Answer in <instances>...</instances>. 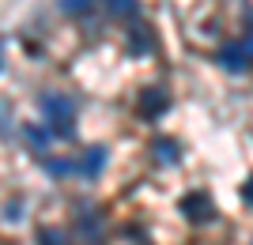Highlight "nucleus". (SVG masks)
Listing matches in <instances>:
<instances>
[{"mask_svg":"<svg viewBox=\"0 0 253 245\" xmlns=\"http://www.w3.org/2000/svg\"><path fill=\"white\" fill-rule=\"evenodd\" d=\"M42 113H45V121H49L53 136L68 140L76 132V102L68 95H45L42 98Z\"/></svg>","mask_w":253,"mask_h":245,"instance_id":"nucleus-1","label":"nucleus"},{"mask_svg":"<svg viewBox=\"0 0 253 245\" xmlns=\"http://www.w3.org/2000/svg\"><path fill=\"white\" fill-rule=\"evenodd\" d=\"M181 208L189 211V219H193V223H204V219L211 215V200H208V196H201V192H189Z\"/></svg>","mask_w":253,"mask_h":245,"instance_id":"nucleus-2","label":"nucleus"},{"mask_svg":"<svg viewBox=\"0 0 253 245\" xmlns=\"http://www.w3.org/2000/svg\"><path fill=\"white\" fill-rule=\"evenodd\" d=\"M219 64L227 68V72H242L250 61H246L242 45H223V49H219Z\"/></svg>","mask_w":253,"mask_h":245,"instance_id":"nucleus-3","label":"nucleus"},{"mask_svg":"<svg viewBox=\"0 0 253 245\" xmlns=\"http://www.w3.org/2000/svg\"><path fill=\"white\" fill-rule=\"evenodd\" d=\"M102 166H106V151L102 147H91V155H84V162H80L84 174H98Z\"/></svg>","mask_w":253,"mask_h":245,"instance_id":"nucleus-4","label":"nucleus"},{"mask_svg":"<svg viewBox=\"0 0 253 245\" xmlns=\"http://www.w3.org/2000/svg\"><path fill=\"white\" fill-rule=\"evenodd\" d=\"M167 109V95L163 91H148L144 95V113H163Z\"/></svg>","mask_w":253,"mask_h":245,"instance_id":"nucleus-5","label":"nucleus"},{"mask_svg":"<svg viewBox=\"0 0 253 245\" xmlns=\"http://www.w3.org/2000/svg\"><path fill=\"white\" fill-rule=\"evenodd\" d=\"M155 151H159V159H163V162H178V143H174V140H159Z\"/></svg>","mask_w":253,"mask_h":245,"instance_id":"nucleus-6","label":"nucleus"},{"mask_svg":"<svg viewBox=\"0 0 253 245\" xmlns=\"http://www.w3.org/2000/svg\"><path fill=\"white\" fill-rule=\"evenodd\" d=\"M110 11H114V15H136V0H110Z\"/></svg>","mask_w":253,"mask_h":245,"instance_id":"nucleus-7","label":"nucleus"},{"mask_svg":"<svg viewBox=\"0 0 253 245\" xmlns=\"http://www.w3.org/2000/svg\"><path fill=\"white\" fill-rule=\"evenodd\" d=\"M57 8H61V11H68V15H80V11H87V8H91V0H57Z\"/></svg>","mask_w":253,"mask_h":245,"instance_id":"nucleus-8","label":"nucleus"},{"mask_svg":"<svg viewBox=\"0 0 253 245\" xmlns=\"http://www.w3.org/2000/svg\"><path fill=\"white\" fill-rule=\"evenodd\" d=\"M23 136L31 140V143H34V147H38V151H45V132H42V128L27 125V128H23Z\"/></svg>","mask_w":253,"mask_h":245,"instance_id":"nucleus-9","label":"nucleus"},{"mask_svg":"<svg viewBox=\"0 0 253 245\" xmlns=\"http://www.w3.org/2000/svg\"><path fill=\"white\" fill-rule=\"evenodd\" d=\"M45 170H49V174H68V170H72V162H68V159H49V162H45Z\"/></svg>","mask_w":253,"mask_h":245,"instance_id":"nucleus-10","label":"nucleus"},{"mask_svg":"<svg viewBox=\"0 0 253 245\" xmlns=\"http://www.w3.org/2000/svg\"><path fill=\"white\" fill-rule=\"evenodd\" d=\"M242 53H246V61L253 64V31H250V34L242 38Z\"/></svg>","mask_w":253,"mask_h":245,"instance_id":"nucleus-11","label":"nucleus"},{"mask_svg":"<svg viewBox=\"0 0 253 245\" xmlns=\"http://www.w3.org/2000/svg\"><path fill=\"white\" fill-rule=\"evenodd\" d=\"M42 242H45V245H64V238L53 234V230H42Z\"/></svg>","mask_w":253,"mask_h":245,"instance_id":"nucleus-12","label":"nucleus"},{"mask_svg":"<svg viewBox=\"0 0 253 245\" xmlns=\"http://www.w3.org/2000/svg\"><path fill=\"white\" fill-rule=\"evenodd\" d=\"M246 200L253 204V177H250V185H246Z\"/></svg>","mask_w":253,"mask_h":245,"instance_id":"nucleus-13","label":"nucleus"}]
</instances>
